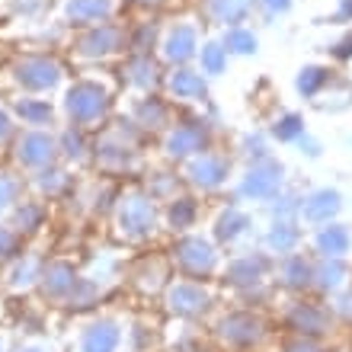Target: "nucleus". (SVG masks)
<instances>
[{"instance_id":"nucleus-3","label":"nucleus","mask_w":352,"mask_h":352,"mask_svg":"<svg viewBox=\"0 0 352 352\" xmlns=\"http://www.w3.org/2000/svg\"><path fill=\"white\" fill-rule=\"evenodd\" d=\"M333 314H336V320H340V324L352 327V292H346L343 298H336Z\"/></svg>"},{"instance_id":"nucleus-1","label":"nucleus","mask_w":352,"mask_h":352,"mask_svg":"<svg viewBox=\"0 0 352 352\" xmlns=\"http://www.w3.org/2000/svg\"><path fill=\"white\" fill-rule=\"evenodd\" d=\"M288 330L301 340H327V336L336 330V314L330 305H320V301H295V305L288 307V317H285Z\"/></svg>"},{"instance_id":"nucleus-4","label":"nucleus","mask_w":352,"mask_h":352,"mask_svg":"<svg viewBox=\"0 0 352 352\" xmlns=\"http://www.w3.org/2000/svg\"><path fill=\"white\" fill-rule=\"evenodd\" d=\"M285 352H327V349L320 343H314V340H301V336H298V340L288 346Z\"/></svg>"},{"instance_id":"nucleus-2","label":"nucleus","mask_w":352,"mask_h":352,"mask_svg":"<svg viewBox=\"0 0 352 352\" xmlns=\"http://www.w3.org/2000/svg\"><path fill=\"white\" fill-rule=\"evenodd\" d=\"M320 243H324V250L330 253V256H343L346 253V234L340 231V228H330V231L320 237Z\"/></svg>"}]
</instances>
